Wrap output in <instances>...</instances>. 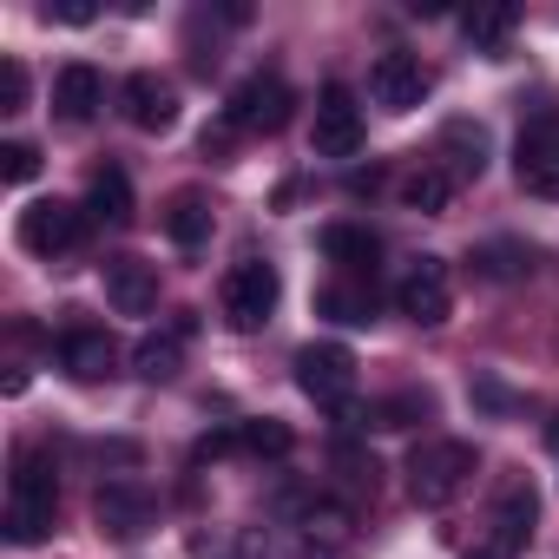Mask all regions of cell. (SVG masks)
<instances>
[{
	"label": "cell",
	"instance_id": "cell-2",
	"mask_svg": "<svg viewBox=\"0 0 559 559\" xmlns=\"http://www.w3.org/2000/svg\"><path fill=\"white\" fill-rule=\"evenodd\" d=\"M53 513H60V474L47 454L21 448L14 454V480H8V539L14 546H40L53 533Z\"/></svg>",
	"mask_w": 559,
	"mask_h": 559
},
{
	"label": "cell",
	"instance_id": "cell-19",
	"mask_svg": "<svg viewBox=\"0 0 559 559\" xmlns=\"http://www.w3.org/2000/svg\"><path fill=\"white\" fill-rule=\"evenodd\" d=\"M323 257H330L343 276H376L382 237H376L369 224H330V230H323Z\"/></svg>",
	"mask_w": 559,
	"mask_h": 559
},
{
	"label": "cell",
	"instance_id": "cell-1",
	"mask_svg": "<svg viewBox=\"0 0 559 559\" xmlns=\"http://www.w3.org/2000/svg\"><path fill=\"white\" fill-rule=\"evenodd\" d=\"M474 474H480V448L474 441H454V435H441V441H421L415 454H408V500L415 507H454L467 487H474Z\"/></svg>",
	"mask_w": 559,
	"mask_h": 559
},
{
	"label": "cell",
	"instance_id": "cell-4",
	"mask_svg": "<svg viewBox=\"0 0 559 559\" xmlns=\"http://www.w3.org/2000/svg\"><path fill=\"white\" fill-rule=\"evenodd\" d=\"M533 526H539V493H533L526 474H513V480L500 487V500H493L480 539L467 546V559H520L526 539H533Z\"/></svg>",
	"mask_w": 559,
	"mask_h": 559
},
{
	"label": "cell",
	"instance_id": "cell-17",
	"mask_svg": "<svg viewBox=\"0 0 559 559\" xmlns=\"http://www.w3.org/2000/svg\"><path fill=\"white\" fill-rule=\"evenodd\" d=\"M106 106V80H99V67H86V60H73V67H60L53 73V112L60 119H93Z\"/></svg>",
	"mask_w": 559,
	"mask_h": 559
},
{
	"label": "cell",
	"instance_id": "cell-30",
	"mask_svg": "<svg viewBox=\"0 0 559 559\" xmlns=\"http://www.w3.org/2000/svg\"><path fill=\"white\" fill-rule=\"evenodd\" d=\"M336 467H343V480H349L356 493H376V474H382V467H376L369 454H356V448H336Z\"/></svg>",
	"mask_w": 559,
	"mask_h": 559
},
{
	"label": "cell",
	"instance_id": "cell-26",
	"mask_svg": "<svg viewBox=\"0 0 559 559\" xmlns=\"http://www.w3.org/2000/svg\"><path fill=\"white\" fill-rule=\"evenodd\" d=\"M421 415H435V395H428V389H402V395L376 402L356 428H408V421H421Z\"/></svg>",
	"mask_w": 559,
	"mask_h": 559
},
{
	"label": "cell",
	"instance_id": "cell-28",
	"mask_svg": "<svg viewBox=\"0 0 559 559\" xmlns=\"http://www.w3.org/2000/svg\"><path fill=\"white\" fill-rule=\"evenodd\" d=\"M40 171V152L27 145V139H8V145H0V178H8V185H27Z\"/></svg>",
	"mask_w": 559,
	"mask_h": 559
},
{
	"label": "cell",
	"instance_id": "cell-24",
	"mask_svg": "<svg viewBox=\"0 0 559 559\" xmlns=\"http://www.w3.org/2000/svg\"><path fill=\"white\" fill-rule=\"evenodd\" d=\"M317 310L336 317V323H369L376 317V276H343V284H330L317 297Z\"/></svg>",
	"mask_w": 559,
	"mask_h": 559
},
{
	"label": "cell",
	"instance_id": "cell-10",
	"mask_svg": "<svg viewBox=\"0 0 559 559\" xmlns=\"http://www.w3.org/2000/svg\"><path fill=\"white\" fill-rule=\"evenodd\" d=\"M310 145L317 158H356L362 152V106L343 80H330L317 93V126H310Z\"/></svg>",
	"mask_w": 559,
	"mask_h": 559
},
{
	"label": "cell",
	"instance_id": "cell-12",
	"mask_svg": "<svg viewBox=\"0 0 559 559\" xmlns=\"http://www.w3.org/2000/svg\"><path fill=\"white\" fill-rule=\"evenodd\" d=\"M487 126L480 119H448L441 126V139H435V165L454 178V185H474L480 171H487Z\"/></svg>",
	"mask_w": 559,
	"mask_h": 559
},
{
	"label": "cell",
	"instance_id": "cell-11",
	"mask_svg": "<svg viewBox=\"0 0 559 559\" xmlns=\"http://www.w3.org/2000/svg\"><path fill=\"white\" fill-rule=\"evenodd\" d=\"M369 99H376L382 112H415V106L428 99V67H421L415 53H402V47L376 53V60H369Z\"/></svg>",
	"mask_w": 559,
	"mask_h": 559
},
{
	"label": "cell",
	"instance_id": "cell-29",
	"mask_svg": "<svg viewBox=\"0 0 559 559\" xmlns=\"http://www.w3.org/2000/svg\"><path fill=\"white\" fill-rule=\"evenodd\" d=\"M0 112H27V67L0 60Z\"/></svg>",
	"mask_w": 559,
	"mask_h": 559
},
{
	"label": "cell",
	"instance_id": "cell-23",
	"mask_svg": "<svg viewBox=\"0 0 559 559\" xmlns=\"http://www.w3.org/2000/svg\"><path fill=\"white\" fill-rule=\"evenodd\" d=\"M86 211L99 224H132V178L119 165H99L93 171V191H86Z\"/></svg>",
	"mask_w": 559,
	"mask_h": 559
},
{
	"label": "cell",
	"instance_id": "cell-16",
	"mask_svg": "<svg viewBox=\"0 0 559 559\" xmlns=\"http://www.w3.org/2000/svg\"><path fill=\"white\" fill-rule=\"evenodd\" d=\"M60 362H67V376L73 382H106V376H119V343L106 336V330H67L60 336Z\"/></svg>",
	"mask_w": 559,
	"mask_h": 559
},
{
	"label": "cell",
	"instance_id": "cell-33",
	"mask_svg": "<svg viewBox=\"0 0 559 559\" xmlns=\"http://www.w3.org/2000/svg\"><path fill=\"white\" fill-rule=\"evenodd\" d=\"M546 441H552V448H559V415H552V428H546Z\"/></svg>",
	"mask_w": 559,
	"mask_h": 559
},
{
	"label": "cell",
	"instance_id": "cell-5",
	"mask_svg": "<svg viewBox=\"0 0 559 559\" xmlns=\"http://www.w3.org/2000/svg\"><path fill=\"white\" fill-rule=\"evenodd\" d=\"M290 126V86L284 73H243L224 99V132H284Z\"/></svg>",
	"mask_w": 559,
	"mask_h": 559
},
{
	"label": "cell",
	"instance_id": "cell-27",
	"mask_svg": "<svg viewBox=\"0 0 559 559\" xmlns=\"http://www.w3.org/2000/svg\"><path fill=\"white\" fill-rule=\"evenodd\" d=\"M237 448H243V454H270V461H284V454L297 448V435H290L284 421H270V415H263V421H237Z\"/></svg>",
	"mask_w": 559,
	"mask_h": 559
},
{
	"label": "cell",
	"instance_id": "cell-3",
	"mask_svg": "<svg viewBox=\"0 0 559 559\" xmlns=\"http://www.w3.org/2000/svg\"><path fill=\"white\" fill-rule=\"evenodd\" d=\"M217 304H224V323H230L237 336H257V330L276 317V304H284V276H276L270 257H237V263L224 270Z\"/></svg>",
	"mask_w": 559,
	"mask_h": 559
},
{
	"label": "cell",
	"instance_id": "cell-9",
	"mask_svg": "<svg viewBox=\"0 0 559 559\" xmlns=\"http://www.w3.org/2000/svg\"><path fill=\"white\" fill-rule=\"evenodd\" d=\"M93 520H99V533H106V539H145V533H152V520H158V500H152V487H145V480L119 474V480H106V487L93 493Z\"/></svg>",
	"mask_w": 559,
	"mask_h": 559
},
{
	"label": "cell",
	"instance_id": "cell-20",
	"mask_svg": "<svg viewBox=\"0 0 559 559\" xmlns=\"http://www.w3.org/2000/svg\"><path fill=\"white\" fill-rule=\"evenodd\" d=\"M474 270H480V276H493V284H520V276H533V270H539V250H533V243H520V237H493V243H480V250H474Z\"/></svg>",
	"mask_w": 559,
	"mask_h": 559
},
{
	"label": "cell",
	"instance_id": "cell-25",
	"mask_svg": "<svg viewBox=\"0 0 559 559\" xmlns=\"http://www.w3.org/2000/svg\"><path fill=\"white\" fill-rule=\"evenodd\" d=\"M513 27H520V8H474V14H461V34H467L474 53H500Z\"/></svg>",
	"mask_w": 559,
	"mask_h": 559
},
{
	"label": "cell",
	"instance_id": "cell-15",
	"mask_svg": "<svg viewBox=\"0 0 559 559\" xmlns=\"http://www.w3.org/2000/svg\"><path fill=\"white\" fill-rule=\"evenodd\" d=\"M106 304L119 317H145L158 304V270L145 257H106Z\"/></svg>",
	"mask_w": 559,
	"mask_h": 559
},
{
	"label": "cell",
	"instance_id": "cell-21",
	"mask_svg": "<svg viewBox=\"0 0 559 559\" xmlns=\"http://www.w3.org/2000/svg\"><path fill=\"white\" fill-rule=\"evenodd\" d=\"M454 191H461V185H454L435 158H421V165L402 178V204H408V211H421V217H441V211L454 204Z\"/></svg>",
	"mask_w": 559,
	"mask_h": 559
},
{
	"label": "cell",
	"instance_id": "cell-14",
	"mask_svg": "<svg viewBox=\"0 0 559 559\" xmlns=\"http://www.w3.org/2000/svg\"><path fill=\"white\" fill-rule=\"evenodd\" d=\"M513 178H520V191H533V198H559V126H533V132H520Z\"/></svg>",
	"mask_w": 559,
	"mask_h": 559
},
{
	"label": "cell",
	"instance_id": "cell-31",
	"mask_svg": "<svg viewBox=\"0 0 559 559\" xmlns=\"http://www.w3.org/2000/svg\"><path fill=\"white\" fill-rule=\"evenodd\" d=\"M40 14H47V21H67V27H86V21H99V8H93V0H47Z\"/></svg>",
	"mask_w": 559,
	"mask_h": 559
},
{
	"label": "cell",
	"instance_id": "cell-13",
	"mask_svg": "<svg viewBox=\"0 0 559 559\" xmlns=\"http://www.w3.org/2000/svg\"><path fill=\"white\" fill-rule=\"evenodd\" d=\"M119 106H126V119H132L139 132H171V126H178V86L158 80V73H132V80L119 86Z\"/></svg>",
	"mask_w": 559,
	"mask_h": 559
},
{
	"label": "cell",
	"instance_id": "cell-22",
	"mask_svg": "<svg viewBox=\"0 0 559 559\" xmlns=\"http://www.w3.org/2000/svg\"><path fill=\"white\" fill-rule=\"evenodd\" d=\"M165 237H171L178 250H198V243L211 237V204H204V191H171V204H165Z\"/></svg>",
	"mask_w": 559,
	"mask_h": 559
},
{
	"label": "cell",
	"instance_id": "cell-8",
	"mask_svg": "<svg viewBox=\"0 0 559 559\" xmlns=\"http://www.w3.org/2000/svg\"><path fill=\"white\" fill-rule=\"evenodd\" d=\"M395 310L408 323H421V330H441L454 317V276H448L441 257H415L408 263V276L395 284Z\"/></svg>",
	"mask_w": 559,
	"mask_h": 559
},
{
	"label": "cell",
	"instance_id": "cell-6",
	"mask_svg": "<svg viewBox=\"0 0 559 559\" xmlns=\"http://www.w3.org/2000/svg\"><path fill=\"white\" fill-rule=\"evenodd\" d=\"M86 204H67V198H40V204H27L21 211V250H34V257H73L80 243H86Z\"/></svg>",
	"mask_w": 559,
	"mask_h": 559
},
{
	"label": "cell",
	"instance_id": "cell-18",
	"mask_svg": "<svg viewBox=\"0 0 559 559\" xmlns=\"http://www.w3.org/2000/svg\"><path fill=\"white\" fill-rule=\"evenodd\" d=\"M185 336H191V317H178L171 330L139 336V349H132V376H145V382H171V376L185 369Z\"/></svg>",
	"mask_w": 559,
	"mask_h": 559
},
{
	"label": "cell",
	"instance_id": "cell-32",
	"mask_svg": "<svg viewBox=\"0 0 559 559\" xmlns=\"http://www.w3.org/2000/svg\"><path fill=\"white\" fill-rule=\"evenodd\" d=\"M217 559H263V539H257V533H237V539H230Z\"/></svg>",
	"mask_w": 559,
	"mask_h": 559
},
{
	"label": "cell",
	"instance_id": "cell-7",
	"mask_svg": "<svg viewBox=\"0 0 559 559\" xmlns=\"http://www.w3.org/2000/svg\"><path fill=\"white\" fill-rule=\"evenodd\" d=\"M297 389H304L317 408L349 415V402H356V356H349L343 343H304V349H297Z\"/></svg>",
	"mask_w": 559,
	"mask_h": 559
}]
</instances>
